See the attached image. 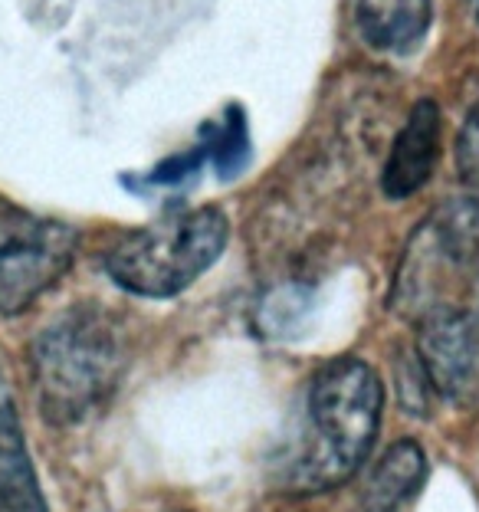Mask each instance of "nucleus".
<instances>
[{
    "label": "nucleus",
    "instance_id": "nucleus-6",
    "mask_svg": "<svg viewBox=\"0 0 479 512\" xmlns=\"http://www.w3.org/2000/svg\"><path fill=\"white\" fill-rule=\"evenodd\" d=\"M440 135L443 119L434 99H420L407 115L404 128L397 132L391 155L384 161L381 171V188L394 201L417 194L430 181V174L437 168L440 158Z\"/></svg>",
    "mask_w": 479,
    "mask_h": 512
},
{
    "label": "nucleus",
    "instance_id": "nucleus-4",
    "mask_svg": "<svg viewBox=\"0 0 479 512\" xmlns=\"http://www.w3.org/2000/svg\"><path fill=\"white\" fill-rule=\"evenodd\" d=\"M76 247L79 237L69 224L0 201V312L20 316L30 309L66 276Z\"/></svg>",
    "mask_w": 479,
    "mask_h": 512
},
{
    "label": "nucleus",
    "instance_id": "nucleus-5",
    "mask_svg": "<svg viewBox=\"0 0 479 512\" xmlns=\"http://www.w3.org/2000/svg\"><path fill=\"white\" fill-rule=\"evenodd\" d=\"M476 335L466 312L457 309H430L417 332V362L424 368L430 388L443 398H457L470 384L476 365Z\"/></svg>",
    "mask_w": 479,
    "mask_h": 512
},
{
    "label": "nucleus",
    "instance_id": "nucleus-11",
    "mask_svg": "<svg viewBox=\"0 0 479 512\" xmlns=\"http://www.w3.org/2000/svg\"><path fill=\"white\" fill-rule=\"evenodd\" d=\"M470 325H473V335H476V345H479V302H476V312L470 316Z\"/></svg>",
    "mask_w": 479,
    "mask_h": 512
},
{
    "label": "nucleus",
    "instance_id": "nucleus-2",
    "mask_svg": "<svg viewBox=\"0 0 479 512\" xmlns=\"http://www.w3.org/2000/svg\"><path fill=\"white\" fill-rule=\"evenodd\" d=\"M128 362L122 325L99 306L63 312L30 348L33 388L50 424L86 421L112 398Z\"/></svg>",
    "mask_w": 479,
    "mask_h": 512
},
{
    "label": "nucleus",
    "instance_id": "nucleus-1",
    "mask_svg": "<svg viewBox=\"0 0 479 512\" xmlns=\"http://www.w3.org/2000/svg\"><path fill=\"white\" fill-rule=\"evenodd\" d=\"M381 381L361 358H335L309 384L306 430L283 463L292 493L342 486L365 463L381 424Z\"/></svg>",
    "mask_w": 479,
    "mask_h": 512
},
{
    "label": "nucleus",
    "instance_id": "nucleus-7",
    "mask_svg": "<svg viewBox=\"0 0 479 512\" xmlns=\"http://www.w3.org/2000/svg\"><path fill=\"white\" fill-rule=\"evenodd\" d=\"M434 23V0H358V30L375 50L407 53Z\"/></svg>",
    "mask_w": 479,
    "mask_h": 512
},
{
    "label": "nucleus",
    "instance_id": "nucleus-3",
    "mask_svg": "<svg viewBox=\"0 0 479 512\" xmlns=\"http://www.w3.org/2000/svg\"><path fill=\"white\" fill-rule=\"evenodd\" d=\"M227 237L230 220L220 207L178 211L115 240L105 253V273L135 296L168 299L220 260Z\"/></svg>",
    "mask_w": 479,
    "mask_h": 512
},
{
    "label": "nucleus",
    "instance_id": "nucleus-8",
    "mask_svg": "<svg viewBox=\"0 0 479 512\" xmlns=\"http://www.w3.org/2000/svg\"><path fill=\"white\" fill-rule=\"evenodd\" d=\"M0 503L7 512H50L30 463L14 404L0 398Z\"/></svg>",
    "mask_w": 479,
    "mask_h": 512
},
{
    "label": "nucleus",
    "instance_id": "nucleus-9",
    "mask_svg": "<svg viewBox=\"0 0 479 512\" xmlns=\"http://www.w3.org/2000/svg\"><path fill=\"white\" fill-rule=\"evenodd\" d=\"M424 473H427L424 450H420L414 440H397V444L381 457L375 473H371L365 496H361V509L365 512H397L420 490Z\"/></svg>",
    "mask_w": 479,
    "mask_h": 512
},
{
    "label": "nucleus",
    "instance_id": "nucleus-12",
    "mask_svg": "<svg viewBox=\"0 0 479 512\" xmlns=\"http://www.w3.org/2000/svg\"><path fill=\"white\" fill-rule=\"evenodd\" d=\"M473 14H476V20H479V0H473Z\"/></svg>",
    "mask_w": 479,
    "mask_h": 512
},
{
    "label": "nucleus",
    "instance_id": "nucleus-10",
    "mask_svg": "<svg viewBox=\"0 0 479 512\" xmlns=\"http://www.w3.org/2000/svg\"><path fill=\"white\" fill-rule=\"evenodd\" d=\"M457 165L466 181V188L479 191V109H473V115L466 119L460 142H457Z\"/></svg>",
    "mask_w": 479,
    "mask_h": 512
}]
</instances>
